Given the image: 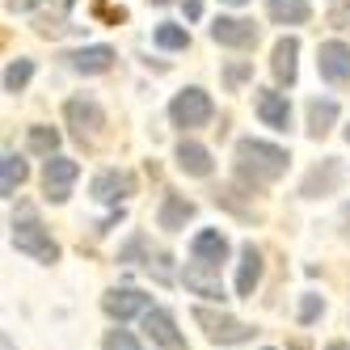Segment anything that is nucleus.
<instances>
[{"label": "nucleus", "mask_w": 350, "mask_h": 350, "mask_svg": "<svg viewBox=\"0 0 350 350\" xmlns=\"http://www.w3.org/2000/svg\"><path fill=\"white\" fill-rule=\"evenodd\" d=\"M287 148L266 144V139H241L237 144V178L245 186H270L287 173Z\"/></svg>", "instance_id": "1"}, {"label": "nucleus", "mask_w": 350, "mask_h": 350, "mask_svg": "<svg viewBox=\"0 0 350 350\" xmlns=\"http://www.w3.org/2000/svg\"><path fill=\"white\" fill-rule=\"evenodd\" d=\"M9 241H13V249L17 254H26V258H34V262H59V241L42 228V224L34 219V215H21V219H13V232H9Z\"/></svg>", "instance_id": "2"}, {"label": "nucleus", "mask_w": 350, "mask_h": 350, "mask_svg": "<svg viewBox=\"0 0 350 350\" xmlns=\"http://www.w3.org/2000/svg\"><path fill=\"white\" fill-rule=\"evenodd\" d=\"M211 114H215V106H211V93H207V89H198V85L182 89V93L169 102V118H173V127H182V131L207 127V122H211Z\"/></svg>", "instance_id": "3"}, {"label": "nucleus", "mask_w": 350, "mask_h": 350, "mask_svg": "<svg viewBox=\"0 0 350 350\" xmlns=\"http://www.w3.org/2000/svg\"><path fill=\"white\" fill-rule=\"evenodd\" d=\"M64 118L72 127V139L77 144H97L102 139V127H106V110L93 102V97H72V102L64 106Z\"/></svg>", "instance_id": "4"}, {"label": "nucleus", "mask_w": 350, "mask_h": 350, "mask_svg": "<svg viewBox=\"0 0 350 350\" xmlns=\"http://www.w3.org/2000/svg\"><path fill=\"white\" fill-rule=\"evenodd\" d=\"M194 321L203 325L207 342H219V346H237V342H249L254 338V325H245L228 312H215V308H194Z\"/></svg>", "instance_id": "5"}, {"label": "nucleus", "mask_w": 350, "mask_h": 350, "mask_svg": "<svg viewBox=\"0 0 350 350\" xmlns=\"http://www.w3.org/2000/svg\"><path fill=\"white\" fill-rule=\"evenodd\" d=\"M81 178V165L72 161V157H46V165H42V190H46V198L51 203H68L72 198V182Z\"/></svg>", "instance_id": "6"}, {"label": "nucleus", "mask_w": 350, "mask_h": 350, "mask_svg": "<svg viewBox=\"0 0 350 350\" xmlns=\"http://www.w3.org/2000/svg\"><path fill=\"white\" fill-rule=\"evenodd\" d=\"M317 72H321V81H329L334 89H350V46L329 38V42H321L317 46Z\"/></svg>", "instance_id": "7"}, {"label": "nucleus", "mask_w": 350, "mask_h": 350, "mask_svg": "<svg viewBox=\"0 0 350 350\" xmlns=\"http://www.w3.org/2000/svg\"><path fill=\"white\" fill-rule=\"evenodd\" d=\"M139 321H144V338L152 342V346H161V350H186V338L178 334V321H173V312L148 308Z\"/></svg>", "instance_id": "8"}, {"label": "nucleus", "mask_w": 350, "mask_h": 350, "mask_svg": "<svg viewBox=\"0 0 350 350\" xmlns=\"http://www.w3.org/2000/svg\"><path fill=\"white\" fill-rule=\"evenodd\" d=\"M102 308H106V317L110 321H131V317H144L148 308H152V299H148L144 291H135V287H110L106 295H102Z\"/></svg>", "instance_id": "9"}, {"label": "nucleus", "mask_w": 350, "mask_h": 350, "mask_svg": "<svg viewBox=\"0 0 350 350\" xmlns=\"http://www.w3.org/2000/svg\"><path fill=\"white\" fill-rule=\"evenodd\" d=\"M89 190H93L97 203L118 207L122 198H131V194H135V178H131L127 169H106V173H97V178H93V186H89Z\"/></svg>", "instance_id": "10"}, {"label": "nucleus", "mask_w": 350, "mask_h": 350, "mask_svg": "<svg viewBox=\"0 0 350 350\" xmlns=\"http://www.w3.org/2000/svg\"><path fill=\"white\" fill-rule=\"evenodd\" d=\"M211 38L219 46H232V51H245V46L258 42V26L245 17H215L211 21Z\"/></svg>", "instance_id": "11"}, {"label": "nucleus", "mask_w": 350, "mask_h": 350, "mask_svg": "<svg viewBox=\"0 0 350 350\" xmlns=\"http://www.w3.org/2000/svg\"><path fill=\"white\" fill-rule=\"evenodd\" d=\"M342 186V161L338 157H325L304 182H299V194L304 198H325V194H334Z\"/></svg>", "instance_id": "12"}, {"label": "nucleus", "mask_w": 350, "mask_h": 350, "mask_svg": "<svg viewBox=\"0 0 350 350\" xmlns=\"http://www.w3.org/2000/svg\"><path fill=\"white\" fill-rule=\"evenodd\" d=\"M182 283L194 291V295H203V299H219L224 304V283H219V266H207V262H190L186 274H182Z\"/></svg>", "instance_id": "13"}, {"label": "nucleus", "mask_w": 350, "mask_h": 350, "mask_svg": "<svg viewBox=\"0 0 350 350\" xmlns=\"http://www.w3.org/2000/svg\"><path fill=\"white\" fill-rule=\"evenodd\" d=\"M258 118L266 122L270 131H287V127H291V102H287V93L262 89V93H258Z\"/></svg>", "instance_id": "14"}, {"label": "nucleus", "mask_w": 350, "mask_h": 350, "mask_svg": "<svg viewBox=\"0 0 350 350\" xmlns=\"http://www.w3.org/2000/svg\"><path fill=\"white\" fill-rule=\"evenodd\" d=\"M258 283H262V254H258L254 241H245L241 245V262H237V295L254 299Z\"/></svg>", "instance_id": "15"}, {"label": "nucleus", "mask_w": 350, "mask_h": 350, "mask_svg": "<svg viewBox=\"0 0 350 350\" xmlns=\"http://www.w3.org/2000/svg\"><path fill=\"white\" fill-rule=\"evenodd\" d=\"M194 219V203H190V198L186 194H165L161 198V211H157V224H161V228L165 232H182L186 228V224Z\"/></svg>", "instance_id": "16"}, {"label": "nucleus", "mask_w": 350, "mask_h": 350, "mask_svg": "<svg viewBox=\"0 0 350 350\" xmlns=\"http://www.w3.org/2000/svg\"><path fill=\"white\" fill-rule=\"evenodd\" d=\"M295 55H299V38H291V34H283L270 51V72H274V81L287 85V89L295 85Z\"/></svg>", "instance_id": "17"}, {"label": "nucleus", "mask_w": 350, "mask_h": 350, "mask_svg": "<svg viewBox=\"0 0 350 350\" xmlns=\"http://www.w3.org/2000/svg\"><path fill=\"white\" fill-rule=\"evenodd\" d=\"M64 59H68L72 72H81V77H102V72H110V64H114V51L110 46H81V51H72Z\"/></svg>", "instance_id": "18"}, {"label": "nucleus", "mask_w": 350, "mask_h": 350, "mask_svg": "<svg viewBox=\"0 0 350 350\" xmlns=\"http://www.w3.org/2000/svg\"><path fill=\"white\" fill-rule=\"evenodd\" d=\"M190 254L198 262H207V266H219V262H228V237H224L219 228H203V232H194Z\"/></svg>", "instance_id": "19"}, {"label": "nucleus", "mask_w": 350, "mask_h": 350, "mask_svg": "<svg viewBox=\"0 0 350 350\" xmlns=\"http://www.w3.org/2000/svg\"><path fill=\"white\" fill-rule=\"evenodd\" d=\"M173 157H178V169H182V173H190V178H211V152H207L203 144L182 139Z\"/></svg>", "instance_id": "20"}, {"label": "nucleus", "mask_w": 350, "mask_h": 350, "mask_svg": "<svg viewBox=\"0 0 350 350\" xmlns=\"http://www.w3.org/2000/svg\"><path fill=\"white\" fill-rule=\"evenodd\" d=\"M334 122H338V102H334V97H312V102H308V135L312 139L329 135Z\"/></svg>", "instance_id": "21"}, {"label": "nucleus", "mask_w": 350, "mask_h": 350, "mask_svg": "<svg viewBox=\"0 0 350 350\" xmlns=\"http://www.w3.org/2000/svg\"><path fill=\"white\" fill-rule=\"evenodd\" d=\"M266 13L279 21V26H304L312 17V5L308 0H266Z\"/></svg>", "instance_id": "22"}, {"label": "nucleus", "mask_w": 350, "mask_h": 350, "mask_svg": "<svg viewBox=\"0 0 350 350\" xmlns=\"http://www.w3.org/2000/svg\"><path fill=\"white\" fill-rule=\"evenodd\" d=\"M21 182H26V161L17 152H5V161H0V194L13 198L21 190Z\"/></svg>", "instance_id": "23"}, {"label": "nucleus", "mask_w": 350, "mask_h": 350, "mask_svg": "<svg viewBox=\"0 0 350 350\" xmlns=\"http://www.w3.org/2000/svg\"><path fill=\"white\" fill-rule=\"evenodd\" d=\"M152 38H157V46H165V51H186L190 46V30L178 26V21H161Z\"/></svg>", "instance_id": "24"}, {"label": "nucleus", "mask_w": 350, "mask_h": 350, "mask_svg": "<svg viewBox=\"0 0 350 350\" xmlns=\"http://www.w3.org/2000/svg\"><path fill=\"white\" fill-rule=\"evenodd\" d=\"M26 144H30V152H38V157H55L59 152V131L55 127H30Z\"/></svg>", "instance_id": "25"}, {"label": "nucleus", "mask_w": 350, "mask_h": 350, "mask_svg": "<svg viewBox=\"0 0 350 350\" xmlns=\"http://www.w3.org/2000/svg\"><path fill=\"white\" fill-rule=\"evenodd\" d=\"M30 77H34V59H13L5 68V93H21L30 85Z\"/></svg>", "instance_id": "26"}, {"label": "nucleus", "mask_w": 350, "mask_h": 350, "mask_svg": "<svg viewBox=\"0 0 350 350\" xmlns=\"http://www.w3.org/2000/svg\"><path fill=\"white\" fill-rule=\"evenodd\" d=\"M173 258L169 254H148L144 258V266H148V274H157V283H173L178 274H173V266H169Z\"/></svg>", "instance_id": "27"}, {"label": "nucleus", "mask_w": 350, "mask_h": 350, "mask_svg": "<svg viewBox=\"0 0 350 350\" xmlns=\"http://www.w3.org/2000/svg\"><path fill=\"white\" fill-rule=\"evenodd\" d=\"M102 346H106V350H144V346H139V338H135V334H127V329H106Z\"/></svg>", "instance_id": "28"}, {"label": "nucleus", "mask_w": 350, "mask_h": 350, "mask_svg": "<svg viewBox=\"0 0 350 350\" xmlns=\"http://www.w3.org/2000/svg\"><path fill=\"white\" fill-rule=\"evenodd\" d=\"M249 77H254V64H249V59H241V64H228V68H224V81H228V89L245 85Z\"/></svg>", "instance_id": "29"}, {"label": "nucleus", "mask_w": 350, "mask_h": 350, "mask_svg": "<svg viewBox=\"0 0 350 350\" xmlns=\"http://www.w3.org/2000/svg\"><path fill=\"white\" fill-rule=\"evenodd\" d=\"M321 312H325V299L321 295H304V299H299V321H304V325H312Z\"/></svg>", "instance_id": "30"}, {"label": "nucleus", "mask_w": 350, "mask_h": 350, "mask_svg": "<svg viewBox=\"0 0 350 350\" xmlns=\"http://www.w3.org/2000/svg\"><path fill=\"white\" fill-rule=\"evenodd\" d=\"M329 21L338 30H350V0H334V9H329Z\"/></svg>", "instance_id": "31"}, {"label": "nucleus", "mask_w": 350, "mask_h": 350, "mask_svg": "<svg viewBox=\"0 0 350 350\" xmlns=\"http://www.w3.org/2000/svg\"><path fill=\"white\" fill-rule=\"evenodd\" d=\"M93 13H97V17H106V21H114V26H118V21H127V9H122V5L114 9V5H106V0H97Z\"/></svg>", "instance_id": "32"}, {"label": "nucleus", "mask_w": 350, "mask_h": 350, "mask_svg": "<svg viewBox=\"0 0 350 350\" xmlns=\"http://www.w3.org/2000/svg\"><path fill=\"white\" fill-rule=\"evenodd\" d=\"M144 249H148V241H144V237H131L127 245H122V254H118V262H135V258L144 254Z\"/></svg>", "instance_id": "33"}, {"label": "nucleus", "mask_w": 350, "mask_h": 350, "mask_svg": "<svg viewBox=\"0 0 350 350\" xmlns=\"http://www.w3.org/2000/svg\"><path fill=\"white\" fill-rule=\"evenodd\" d=\"M182 13H186V21H198L203 17V0H182Z\"/></svg>", "instance_id": "34"}, {"label": "nucleus", "mask_w": 350, "mask_h": 350, "mask_svg": "<svg viewBox=\"0 0 350 350\" xmlns=\"http://www.w3.org/2000/svg\"><path fill=\"white\" fill-rule=\"evenodd\" d=\"M0 350H13V338L5 334V338H0Z\"/></svg>", "instance_id": "35"}, {"label": "nucleus", "mask_w": 350, "mask_h": 350, "mask_svg": "<svg viewBox=\"0 0 350 350\" xmlns=\"http://www.w3.org/2000/svg\"><path fill=\"white\" fill-rule=\"evenodd\" d=\"M325 350H350L346 342H329V346H325Z\"/></svg>", "instance_id": "36"}, {"label": "nucleus", "mask_w": 350, "mask_h": 350, "mask_svg": "<svg viewBox=\"0 0 350 350\" xmlns=\"http://www.w3.org/2000/svg\"><path fill=\"white\" fill-rule=\"evenodd\" d=\"M342 224H346V228H350V203L342 207Z\"/></svg>", "instance_id": "37"}, {"label": "nucleus", "mask_w": 350, "mask_h": 350, "mask_svg": "<svg viewBox=\"0 0 350 350\" xmlns=\"http://www.w3.org/2000/svg\"><path fill=\"white\" fill-rule=\"evenodd\" d=\"M224 5H245V0H224Z\"/></svg>", "instance_id": "38"}, {"label": "nucleus", "mask_w": 350, "mask_h": 350, "mask_svg": "<svg viewBox=\"0 0 350 350\" xmlns=\"http://www.w3.org/2000/svg\"><path fill=\"white\" fill-rule=\"evenodd\" d=\"M152 5H169V0H152Z\"/></svg>", "instance_id": "39"}, {"label": "nucleus", "mask_w": 350, "mask_h": 350, "mask_svg": "<svg viewBox=\"0 0 350 350\" xmlns=\"http://www.w3.org/2000/svg\"><path fill=\"white\" fill-rule=\"evenodd\" d=\"M346 139H350V122H346Z\"/></svg>", "instance_id": "40"}]
</instances>
